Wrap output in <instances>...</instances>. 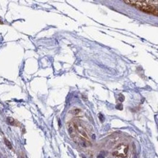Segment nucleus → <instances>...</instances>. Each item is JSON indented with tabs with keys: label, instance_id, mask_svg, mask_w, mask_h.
Instances as JSON below:
<instances>
[{
	"label": "nucleus",
	"instance_id": "f257e3e1",
	"mask_svg": "<svg viewBox=\"0 0 158 158\" xmlns=\"http://www.w3.org/2000/svg\"><path fill=\"white\" fill-rule=\"evenodd\" d=\"M123 2L134 7L141 11L153 16H157V1H135V0H126Z\"/></svg>",
	"mask_w": 158,
	"mask_h": 158
},
{
	"label": "nucleus",
	"instance_id": "f03ea898",
	"mask_svg": "<svg viewBox=\"0 0 158 158\" xmlns=\"http://www.w3.org/2000/svg\"><path fill=\"white\" fill-rule=\"evenodd\" d=\"M128 152V146L126 144H122L118 146L114 151L113 152V156L118 158H125L126 157Z\"/></svg>",
	"mask_w": 158,
	"mask_h": 158
},
{
	"label": "nucleus",
	"instance_id": "7ed1b4c3",
	"mask_svg": "<svg viewBox=\"0 0 158 158\" xmlns=\"http://www.w3.org/2000/svg\"><path fill=\"white\" fill-rule=\"evenodd\" d=\"M4 142H5L6 145L7 146V147H8V148H10V149H12V145H11L10 142V141H8L7 139H4Z\"/></svg>",
	"mask_w": 158,
	"mask_h": 158
},
{
	"label": "nucleus",
	"instance_id": "20e7f679",
	"mask_svg": "<svg viewBox=\"0 0 158 158\" xmlns=\"http://www.w3.org/2000/svg\"><path fill=\"white\" fill-rule=\"evenodd\" d=\"M0 24H2V22L1 21V20H0Z\"/></svg>",
	"mask_w": 158,
	"mask_h": 158
}]
</instances>
